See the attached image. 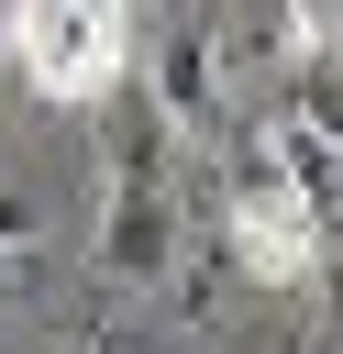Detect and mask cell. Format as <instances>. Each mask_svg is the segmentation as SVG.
I'll return each mask as SVG.
<instances>
[{"label":"cell","mask_w":343,"mask_h":354,"mask_svg":"<svg viewBox=\"0 0 343 354\" xmlns=\"http://www.w3.org/2000/svg\"><path fill=\"white\" fill-rule=\"evenodd\" d=\"M11 55L44 100H100L133 55V0H11Z\"/></svg>","instance_id":"6da1fadb"},{"label":"cell","mask_w":343,"mask_h":354,"mask_svg":"<svg viewBox=\"0 0 343 354\" xmlns=\"http://www.w3.org/2000/svg\"><path fill=\"white\" fill-rule=\"evenodd\" d=\"M221 254H232L254 288H310V277L332 266V221H321L299 188H277V177H232V210H221Z\"/></svg>","instance_id":"7a4b0ae2"},{"label":"cell","mask_w":343,"mask_h":354,"mask_svg":"<svg viewBox=\"0 0 343 354\" xmlns=\"http://www.w3.org/2000/svg\"><path fill=\"white\" fill-rule=\"evenodd\" d=\"M177 243H188L177 188H166L155 166H122V177H111V199H100V243H89V266H100L111 288H166Z\"/></svg>","instance_id":"3957f363"},{"label":"cell","mask_w":343,"mask_h":354,"mask_svg":"<svg viewBox=\"0 0 343 354\" xmlns=\"http://www.w3.org/2000/svg\"><path fill=\"white\" fill-rule=\"evenodd\" d=\"M155 111H166L177 133H221L232 66H221V44H210L199 22H166V44H155Z\"/></svg>","instance_id":"277c9868"},{"label":"cell","mask_w":343,"mask_h":354,"mask_svg":"<svg viewBox=\"0 0 343 354\" xmlns=\"http://www.w3.org/2000/svg\"><path fill=\"white\" fill-rule=\"evenodd\" d=\"M254 44H266V66H288V88H299V77H310V66L332 55V33H321V11H310V0H277Z\"/></svg>","instance_id":"5b68a950"},{"label":"cell","mask_w":343,"mask_h":354,"mask_svg":"<svg viewBox=\"0 0 343 354\" xmlns=\"http://www.w3.org/2000/svg\"><path fill=\"white\" fill-rule=\"evenodd\" d=\"M332 277V299H321V332H310V354H343V266H321Z\"/></svg>","instance_id":"8992f818"}]
</instances>
